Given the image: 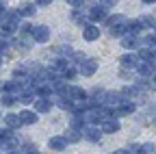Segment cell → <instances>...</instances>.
<instances>
[{"instance_id": "cell-1", "label": "cell", "mask_w": 156, "mask_h": 154, "mask_svg": "<svg viewBox=\"0 0 156 154\" xmlns=\"http://www.w3.org/2000/svg\"><path fill=\"white\" fill-rule=\"evenodd\" d=\"M98 70V61L95 59H83V63H78V72L83 76H93Z\"/></svg>"}, {"instance_id": "cell-2", "label": "cell", "mask_w": 156, "mask_h": 154, "mask_svg": "<svg viewBox=\"0 0 156 154\" xmlns=\"http://www.w3.org/2000/svg\"><path fill=\"white\" fill-rule=\"evenodd\" d=\"M113 113H115V117H124V115H130V113H134V104H132L130 100H126V98H124L119 104L115 106V111H113Z\"/></svg>"}, {"instance_id": "cell-3", "label": "cell", "mask_w": 156, "mask_h": 154, "mask_svg": "<svg viewBox=\"0 0 156 154\" xmlns=\"http://www.w3.org/2000/svg\"><path fill=\"white\" fill-rule=\"evenodd\" d=\"M33 37H35V41L46 44L50 39V28L48 26H33Z\"/></svg>"}, {"instance_id": "cell-4", "label": "cell", "mask_w": 156, "mask_h": 154, "mask_svg": "<svg viewBox=\"0 0 156 154\" xmlns=\"http://www.w3.org/2000/svg\"><path fill=\"white\" fill-rule=\"evenodd\" d=\"M117 130H119V120L115 115H111L102 122V132H117Z\"/></svg>"}, {"instance_id": "cell-5", "label": "cell", "mask_w": 156, "mask_h": 154, "mask_svg": "<svg viewBox=\"0 0 156 154\" xmlns=\"http://www.w3.org/2000/svg\"><path fill=\"white\" fill-rule=\"evenodd\" d=\"M98 37H100V28L93 26V24H87L85 30H83V39L85 41H95Z\"/></svg>"}, {"instance_id": "cell-6", "label": "cell", "mask_w": 156, "mask_h": 154, "mask_svg": "<svg viewBox=\"0 0 156 154\" xmlns=\"http://www.w3.org/2000/svg\"><path fill=\"white\" fill-rule=\"evenodd\" d=\"M104 17H106V11H104V7H102V5H95V7H91V9H89V20L100 22V20H104Z\"/></svg>"}, {"instance_id": "cell-7", "label": "cell", "mask_w": 156, "mask_h": 154, "mask_svg": "<svg viewBox=\"0 0 156 154\" xmlns=\"http://www.w3.org/2000/svg\"><path fill=\"white\" fill-rule=\"evenodd\" d=\"M65 145H67V139H65V137H52V139L48 141V148H50V150H56V152L65 150Z\"/></svg>"}, {"instance_id": "cell-8", "label": "cell", "mask_w": 156, "mask_h": 154, "mask_svg": "<svg viewBox=\"0 0 156 154\" xmlns=\"http://www.w3.org/2000/svg\"><path fill=\"white\" fill-rule=\"evenodd\" d=\"M136 44H139V41H136L134 35H128V33H126V35L122 37V48H126V50H134Z\"/></svg>"}, {"instance_id": "cell-9", "label": "cell", "mask_w": 156, "mask_h": 154, "mask_svg": "<svg viewBox=\"0 0 156 154\" xmlns=\"http://www.w3.org/2000/svg\"><path fill=\"white\" fill-rule=\"evenodd\" d=\"M119 61H122L124 67H130L132 70V67H136V63H139V56H136V54H124Z\"/></svg>"}, {"instance_id": "cell-10", "label": "cell", "mask_w": 156, "mask_h": 154, "mask_svg": "<svg viewBox=\"0 0 156 154\" xmlns=\"http://www.w3.org/2000/svg\"><path fill=\"white\" fill-rule=\"evenodd\" d=\"M17 115H20V120H22V126L37 122V113H35V111H22V113H17Z\"/></svg>"}, {"instance_id": "cell-11", "label": "cell", "mask_w": 156, "mask_h": 154, "mask_svg": "<svg viewBox=\"0 0 156 154\" xmlns=\"http://www.w3.org/2000/svg\"><path fill=\"white\" fill-rule=\"evenodd\" d=\"M35 13H37V5H33V2H26V5L20 7V15H22V17H30Z\"/></svg>"}, {"instance_id": "cell-12", "label": "cell", "mask_w": 156, "mask_h": 154, "mask_svg": "<svg viewBox=\"0 0 156 154\" xmlns=\"http://www.w3.org/2000/svg\"><path fill=\"white\" fill-rule=\"evenodd\" d=\"M5 124H7L9 128H20V126H22V120H20V115H15V113H9L7 117H5Z\"/></svg>"}, {"instance_id": "cell-13", "label": "cell", "mask_w": 156, "mask_h": 154, "mask_svg": "<svg viewBox=\"0 0 156 154\" xmlns=\"http://www.w3.org/2000/svg\"><path fill=\"white\" fill-rule=\"evenodd\" d=\"M69 100H87V93L80 87H69Z\"/></svg>"}, {"instance_id": "cell-14", "label": "cell", "mask_w": 156, "mask_h": 154, "mask_svg": "<svg viewBox=\"0 0 156 154\" xmlns=\"http://www.w3.org/2000/svg\"><path fill=\"white\" fill-rule=\"evenodd\" d=\"M35 109H37V113H48V111L52 109V102H50L48 98H41V100L35 102Z\"/></svg>"}, {"instance_id": "cell-15", "label": "cell", "mask_w": 156, "mask_h": 154, "mask_svg": "<svg viewBox=\"0 0 156 154\" xmlns=\"http://www.w3.org/2000/svg\"><path fill=\"white\" fill-rule=\"evenodd\" d=\"M80 132H87L85 137H87L89 141H98V139H100V130H98L95 126H87V128H83Z\"/></svg>"}, {"instance_id": "cell-16", "label": "cell", "mask_w": 156, "mask_h": 154, "mask_svg": "<svg viewBox=\"0 0 156 154\" xmlns=\"http://www.w3.org/2000/svg\"><path fill=\"white\" fill-rule=\"evenodd\" d=\"M136 72H139L141 76H150L152 74V63L150 61H139L136 63Z\"/></svg>"}, {"instance_id": "cell-17", "label": "cell", "mask_w": 156, "mask_h": 154, "mask_svg": "<svg viewBox=\"0 0 156 154\" xmlns=\"http://www.w3.org/2000/svg\"><path fill=\"white\" fill-rule=\"evenodd\" d=\"M141 30V24H139V20H132V22H126V33L128 35H136Z\"/></svg>"}, {"instance_id": "cell-18", "label": "cell", "mask_w": 156, "mask_h": 154, "mask_svg": "<svg viewBox=\"0 0 156 154\" xmlns=\"http://www.w3.org/2000/svg\"><path fill=\"white\" fill-rule=\"evenodd\" d=\"M17 100H20V102H24V104H30V102L35 100V91H30V89L26 91V89H24L22 93H20V98H17Z\"/></svg>"}, {"instance_id": "cell-19", "label": "cell", "mask_w": 156, "mask_h": 154, "mask_svg": "<svg viewBox=\"0 0 156 154\" xmlns=\"http://www.w3.org/2000/svg\"><path fill=\"white\" fill-rule=\"evenodd\" d=\"M111 35H113V37H124V35H126V22L111 26Z\"/></svg>"}, {"instance_id": "cell-20", "label": "cell", "mask_w": 156, "mask_h": 154, "mask_svg": "<svg viewBox=\"0 0 156 154\" xmlns=\"http://www.w3.org/2000/svg\"><path fill=\"white\" fill-rule=\"evenodd\" d=\"M80 137H83L80 130H76V128H69V130L65 132V139H67V141H78Z\"/></svg>"}, {"instance_id": "cell-21", "label": "cell", "mask_w": 156, "mask_h": 154, "mask_svg": "<svg viewBox=\"0 0 156 154\" xmlns=\"http://www.w3.org/2000/svg\"><path fill=\"white\" fill-rule=\"evenodd\" d=\"M139 59H141V61H152V59H154V50H150V48L145 46V48L139 52Z\"/></svg>"}, {"instance_id": "cell-22", "label": "cell", "mask_w": 156, "mask_h": 154, "mask_svg": "<svg viewBox=\"0 0 156 154\" xmlns=\"http://www.w3.org/2000/svg\"><path fill=\"white\" fill-rule=\"evenodd\" d=\"M124 22H128L124 15H113V17H108V20H106L108 28H111V26H115V24H124Z\"/></svg>"}, {"instance_id": "cell-23", "label": "cell", "mask_w": 156, "mask_h": 154, "mask_svg": "<svg viewBox=\"0 0 156 154\" xmlns=\"http://www.w3.org/2000/svg\"><path fill=\"white\" fill-rule=\"evenodd\" d=\"M139 24H141V28H147V26H156V24H154V20H152L150 15H141V17H139Z\"/></svg>"}, {"instance_id": "cell-24", "label": "cell", "mask_w": 156, "mask_h": 154, "mask_svg": "<svg viewBox=\"0 0 156 154\" xmlns=\"http://www.w3.org/2000/svg\"><path fill=\"white\" fill-rule=\"evenodd\" d=\"M0 102H2L5 106H9V109H11V106L15 104V98H13V93H7V95H5V98L0 100Z\"/></svg>"}, {"instance_id": "cell-25", "label": "cell", "mask_w": 156, "mask_h": 154, "mask_svg": "<svg viewBox=\"0 0 156 154\" xmlns=\"http://www.w3.org/2000/svg\"><path fill=\"white\" fill-rule=\"evenodd\" d=\"M11 137V128L7 126V128H0V141H7Z\"/></svg>"}, {"instance_id": "cell-26", "label": "cell", "mask_w": 156, "mask_h": 154, "mask_svg": "<svg viewBox=\"0 0 156 154\" xmlns=\"http://www.w3.org/2000/svg\"><path fill=\"white\" fill-rule=\"evenodd\" d=\"M100 5H102L104 9H113V7L117 5V0H100Z\"/></svg>"}, {"instance_id": "cell-27", "label": "cell", "mask_w": 156, "mask_h": 154, "mask_svg": "<svg viewBox=\"0 0 156 154\" xmlns=\"http://www.w3.org/2000/svg\"><path fill=\"white\" fill-rule=\"evenodd\" d=\"M128 154H143V148L134 143V145H130V150H128Z\"/></svg>"}, {"instance_id": "cell-28", "label": "cell", "mask_w": 156, "mask_h": 154, "mask_svg": "<svg viewBox=\"0 0 156 154\" xmlns=\"http://www.w3.org/2000/svg\"><path fill=\"white\" fill-rule=\"evenodd\" d=\"M143 154H154V143H143Z\"/></svg>"}, {"instance_id": "cell-29", "label": "cell", "mask_w": 156, "mask_h": 154, "mask_svg": "<svg viewBox=\"0 0 156 154\" xmlns=\"http://www.w3.org/2000/svg\"><path fill=\"white\" fill-rule=\"evenodd\" d=\"M35 5L37 7H48V5H52V0H35Z\"/></svg>"}, {"instance_id": "cell-30", "label": "cell", "mask_w": 156, "mask_h": 154, "mask_svg": "<svg viewBox=\"0 0 156 154\" xmlns=\"http://www.w3.org/2000/svg\"><path fill=\"white\" fill-rule=\"evenodd\" d=\"M67 5H72V7H80L83 0H67Z\"/></svg>"}, {"instance_id": "cell-31", "label": "cell", "mask_w": 156, "mask_h": 154, "mask_svg": "<svg viewBox=\"0 0 156 154\" xmlns=\"http://www.w3.org/2000/svg\"><path fill=\"white\" fill-rule=\"evenodd\" d=\"M113 154H128V150H117V152H113Z\"/></svg>"}, {"instance_id": "cell-32", "label": "cell", "mask_w": 156, "mask_h": 154, "mask_svg": "<svg viewBox=\"0 0 156 154\" xmlns=\"http://www.w3.org/2000/svg\"><path fill=\"white\" fill-rule=\"evenodd\" d=\"M141 2H145V5H152V2H156V0H141Z\"/></svg>"}, {"instance_id": "cell-33", "label": "cell", "mask_w": 156, "mask_h": 154, "mask_svg": "<svg viewBox=\"0 0 156 154\" xmlns=\"http://www.w3.org/2000/svg\"><path fill=\"white\" fill-rule=\"evenodd\" d=\"M0 11H5V7H2V0H0Z\"/></svg>"}, {"instance_id": "cell-34", "label": "cell", "mask_w": 156, "mask_h": 154, "mask_svg": "<svg viewBox=\"0 0 156 154\" xmlns=\"http://www.w3.org/2000/svg\"><path fill=\"white\" fill-rule=\"evenodd\" d=\"M154 28H156V26H154Z\"/></svg>"}]
</instances>
